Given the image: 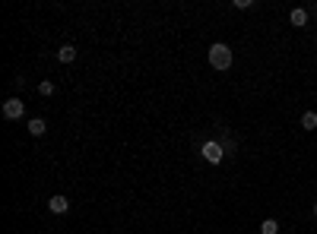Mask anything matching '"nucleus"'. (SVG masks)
<instances>
[{
  "label": "nucleus",
  "mask_w": 317,
  "mask_h": 234,
  "mask_svg": "<svg viewBox=\"0 0 317 234\" xmlns=\"http://www.w3.org/2000/svg\"><path fill=\"white\" fill-rule=\"evenodd\" d=\"M209 64H213V70H229L232 67V48L222 41L209 44Z\"/></svg>",
  "instance_id": "nucleus-1"
},
{
  "label": "nucleus",
  "mask_w": 317,
  "mask_h": 234,
  "mask_svg": "<svg viewBox=\"0 0 317 234\" xmlns=\"http://www.w3.org/2000/svg\"><path fill=\"white\" fill-rule=\"evenodd\" d=\"M200 155L209 161V165H222V158H225V149H222V143H216V139H206V143L200 146Z\"/></svg>",
  "instance_id": "nucleus-2"
},
{
  "label": "nucleus",
  "mask_w": 317,
  "mask_h": 234,
  "mask_svg": "<svg viewBox=\"0 0 317 234\" xmlns=\"http://www.w3.org/2000/svg\"><path fill=\"white\" fill-rule=\"evenodd\" d=\"M22 114H26V104H22L19 98H7L4 101V117L7 121H19Z\"/></svg>",
  "instance_id": "nucleus-3"
},
{
  "label": "nucleus",
  "mask_w": 317,
  "mask_h": 234,
  "mask_svg": "<svg viewBox=\"0 0 317 234\" xmlns=\"http://www.w3.org/2000/svg\"><path fill=\"white\" fill-rule=\"evenodd\" d=\"M48 209H51L54 215H64V212H70V200H67L64 193H57V196H51V200H48Z\"/></svg>",
  "instance_id": "nucleus-4"
},
{
  "label": "nucleus",
  "mask_w": 317,
  "mask_h": 234,
  "mask_svg": "<svg viewBox=\"0 0 317 234\" xmlns=\"http://www.w3.org/2000/svg\"><path fill=\"white\" fill-rule=\"evenodd\" d=\"M289 22H292V26H298V29H304V26H308V10L295 7V10L289 13Z\"/></svg>",
  "instance_id": "nucleus-5"
},
{
  "label": "nucleus",
  "mask_w": 317,
  "mask_h": 234,
  "mask_svg": "<svg viewBox=\"0 0 317 234\" xmlns=\"http://www.w3.org/2000/svg\"><path fill=\"white\" fill-rule=\"evenodd\" d=\"M57 61L61 64H73L76 61V48L73 44H61V48H57Z\"/></svg>",
  "instance_id": "nucleus-6"
},
{
  "label": "nucleus",
  "mask_w": 317,
  "mask_h": 234,
  "mask_svg": "<svg viewBox=\"0 0 317 234\" xmlns=\"http://www.w3.org/2000/svg\"><path fill=\"white\" fill-rule=\"evenodd\" d=\"M29 133H32V136H44V133H48L44 117H32V121H29Z\"/></svg>",
  "instance_id": "nucleus-7"
},
{
  "label": "nucleus",
  "mask_w": 317,
  "mask_h": 234,
  "mask_svg": "<svg viewBox=\"0 0 317 234\" xmlns=\"http://www.w3.org/2000/svg\"><path fill=\"white\" fill-rule=\"evenodd\" d=\"M301 127L304 130H317V111H304L301 114Z\"/></svg>",
  "instance_id": "nucleus-8"
},
{
  "label": "nucleus",
  "mask_w": 317,
  "mask_h": 234,
  "mask_svg": "<svg viewBox=\"0 0 317 234\" xmlns=\"http://www.w3.org/2000/svg\"><path fill=\"white\" fill-rule=\"evenodd\" d=\"M260 234H279V221L276 218H263L260 221Z\"/></svg>",
  "instance_id": "nucleus-9"
},
{
  "label": "nucleus",
  "mask_w": 317,
  "mask_h": 234,
  "mask_svg": "<svg viewBox=\"0 0 317 234\" xmlns=\"http://www.w3.org/2000/svg\"><path fill=\"white\" fill-rule=\"evenodd\" d=\"M38 92H41L44 98H51V95H54V83H51V79H41V83H38Z\"/></svg>",
  "instance_id": "nucleus-10"
},
{
  "label": "nucleus",
  "mask_w": 317,
  "mask_h": 234,
  "mask_svg": "<svg viewBox=\"0 0 317 234\" xmlns=\"http://www.w3.org/2000/svg\"><path fill=\"white\" fill-rule=\"evenodd\" d=\"M254 0H235V10H251Z\"/></svg>",
  "instance_id": "nucleus-11"
},
{
  "label": "nucleus",
  "mask_w": 317,
  "mask_h": 234,
  "mask_svg": "<svg viewBox=\"0 0 317 234\" xmlns=\"http://www.w3.org/2000/svg\"><path fill=\"white\" fill-rule=\"evenodd\" d=\"M222 149H225V155H232V152H235V143H232V139H222Z\"/></svg>",
  "instance_id": "nucleus-12"
},
{
  "label": "nucleus",
  "mask_w": 317,
  "mask_h": 234,
  "mask_svg": "<svg viewBox=\"0 0 317 234\" xmlns=\"http://www.w3.org/2000/svg\"><path fill=\"white\" fill-rule=\"evenodd\" d=\"M314 215H317V203H314Z\"/></svg>",
  "instance_id": "nucleus-13"
}]
</instances>
